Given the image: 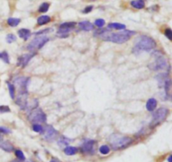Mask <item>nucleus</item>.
Instances as JSON below:
<instances>
[{
    "instance_id": "1",
    "label": "nucleus",
    "mask_w": 172,
    "mask_h": 162,
    "mask_svg": "<svg viewBox=\"0 0 172 162\" xmlns=\"http://www.w3.org/2000/svg\"><path fill=\"white\" fill-rule=\"evenodd\" d=\"M135 34H136L135 31L126 30L118 33H113L108 31V30H97L94 34L106 41H110L117 44H123L124 42L129 40V39Z\"/></svg>"
},
{
    "instance_id": "2",
    "label": "nucleus",
    "mask_w": 172,
    "mask_h": 162,
    "mask_svg": "<svg viewBox=\"0 0 172 162\" xmlns=\"http://www.w3.org/2000/svg\"><path fill=\"white\" fill-rule=\"evenodd\" d=\"M156 47V42L147 35L139 36L134 44L133 49V53H140L143 51H149Z\"/></svg>"
},
{
    "instance_id": "3",
    "label": "nucleus",
    "mask_w": 172,
    "mask_h": 162,
    "mask_svg": "<svg viewBox=\"0 0 172 162\" xmlns=\"http://www.w3.org/2000/svg\"><path fill=\"white\" fill-rule=\"evenodd\" d=\"M108 141L113 150H122L128 147L129 144H132L133 139L130 137L124 136L119 134H113L112 135H110Z\"/></svg>"
},
{
    "instance_id": "4",
    "label": "nucleus",
    "mask_w": 172,
    "mask_h": 162,
    "mask_svg": "<svg viewBox=\"0 0 172 162\" xmlns=\"http://www.w3.org/2000/svg\"><path fill=\"white\" fill-rule=\"evenodd\" d=\"M154 55L155 56V60L154 62L149 64V68L155 72H159V71L166 69L168 64L167 61L165 58V56L163 55L160 54L159 51H155Z\"/></svg>"
},
{
    "instance_id": "5",
    "label": "nucleus",
    "mask_w": 172,
    "mask_h": 162,
    "mask_svg": "<svg viewBox=\"0 0 172 162\" xmlns=\"http://www.w3.org/2000/svg\"><path fill=\"white\" fill-rule=\"evenodd\" d=\"M49 40V38L47 36H45L44 34L38 35V37H35L29 44L27 49H28V50H30V52H34L37 50L41 49Z\"/></svg>"
},
{
    "instance_id": "6",
    "label": "nucleus",
    "mask_w": 172,
    "mask_h": 162,
    "mask_svg": "<svg viewBox=\"0 0 172 162\" xmlns=\"http://www.w3.org/2000/svg\"><path fill=\"white\" fill-rule=\"evenodd\" d=\"M169 114V109L166 108H160L155 111V113L153 114V118L150 127H156L160 123H161L166 118L167 115Z\"/></svg>"
},
{
    "instance_id": "7",
    "label": "nucleus",
    "mask_w": 172,
    "mask_h": 162,
    "mask_svg": "<svg viewBox=\"0 0 172 162\" xmlns=\"http://www.w3.org/2000/svg\"><path fill=\"white\" fill-rule=\"evenodd\" d=\"M28 118L31 123H39L46 122V115L39 108H34L31 110V112L28 116Z\"/></svg>"
},
{
    "instance_id": "8",
    "label": "nucleus",
    "mask_w": 172,
    "mask_h": 162,
    "mask_svg": "<svg viewBox=\"0 0 172 162\" xmlns=\"http://www.w3.org/2000/svg\"><path fill=\"white\" fill-rule=\"evenodd\" d=\"M155 78L157 80L159 87L160 88L164 89L165 93H169V91L171 89V78H170L169 75L167 73H160L157 75Z\"/></svg>"
},
{
    "instance_id": "9",
    "label": "nucleus",
    "mask_w": 172,
    "mask_h": 162,
    "mask_svg": "<svg viewBox=\"0 0 172 162\" xmlns=\"http://www.w3.org/2000/svg\"><path fill=\"white\" fill-rule=\"evenodd\" d=\"M77 25L76 22H66L60 25L59 30L57 31V35L60 38H66L69 35V33L73 30Z\"/></svg>"
},
{
    "instance_id": "10",
    "label": "nucleus",
    "mask_w": 172,
    "mask_h": 162,
    "mask_svg": "<svg viewBox=\"0 0 172 162\" xmlns=\"http://www.w3.org/2000/svg\"><path fill=\"white\" fill-rule=\"evenodd\" d=\"M42 135L45 140L53 141L58 136V132L55 129L54 127H52L50 125H47V126H45V128H43Z\"/></svg>"
},
{
    "instance_id": "11",
    "label": "nucleus",
    "mask_w": 172,
    "mask_h": 162,
    "mask_svg": "<svg viewBox=\"0 0 172 162\" xmlns=\"http://www.w3.org/2000/svg\"><path fill=\"white\" fill-rule=\"evenodd\" d=\"M95 141L93 139H87L85 140L82 144L81 145V151L83 154L92 155L95 151Z\"/></svg>"
},
{
    "instance_id": "12",
    "label": "nucleus",
    "mask_w": 172,
    "mask_h": 162,
    "mask_svg": "<svg viewBox=\"0 0 172 162\" xmlns=\"http://www.w3.org/2000/svg\"><path fill=\"white\" fill-rule=\"evenodd\" d=\"M35 55V53H31V54H24L20 55L18 58L17 61V66H21V67H25L26 66L28 63L30 62V61Z\"/></svg>"
},
{
    "instance_id": "13",
    "label": "nucleus",
    "mask_w": 172,
    "mask_h": 162,
    "mask_svg": "<svg viewBox=\"0 0 172 162\" xmlns=\"http://www.w3.org/2000/svg\"><path fill=\"white\" fill-rule=\"evenodd\" d=\"M78 26L80 30H84V31H91L93 30L94 28L93 25L89 21H82L78 24Z\"/></svg>"
},
{
    "instance_id": "14",
    "label": "nucleus",
    "mask_w": 172,
    "mask_h": 162,
    "mask_svg": "<svg viewBox=\"0 0 172 162\" xmlns=\"http://www.w3.org/2000/svg\"><path fill=\"white\" fill-rule=\"evenodd\" d=\"M157 106V101L155 98H149L146 103V108L148 111L153 112Z\"/></svg>"
},
{
    "instance_id": "15",
    "label": "nucleus",
    "mask_w": 172,
    "mask_h": 162,
    "mask_svg": "<svg viewBox=\"0 0 172 162\" xmlns=\"http://www.w3.org/2000/svg\"><path fill=\"white\" fill-rule=\"evenodd\" d=\"M130 4L136 9H142L145 6V2L144 0H133L131 1Z\"/></svg>"
},
{
    "instance_id": "16",
    "label": "nucleus",
    "mask_w": 172,
    "mask_h": 162,
    "mask_svg": "<svg viewBox=\"0 0 172 162\" xmlns=\"http://www.w3.org/2000/svg\"><path fill=\"white\" fill-rule=\"evenodd\" d=\"M18 34H19V36H20L21 39H23L24 40H27L30 37L31 32L28 29H20L18 31Z\"/></svg>"
},
{
    "instance_id": "17",
    "label": "nucleus",
    "mask_w": 172,
    "mask_h": 162,
    "mask_svg": "<svg viewBox=\"0 0 172 162\" xmlns=\"http://www.w3.org/2000/svg\"><path fill=\"white\" fill-rule=\"evenodd\" d=\"M50 17L48 16V15H42V16H40L39 17L38 19H37V24L38 25H46V24H48L50 22Z\"/></svg>"
},
{
    "instance_id": "18",
    "label": "nucleus",
    "mask_w": 172,
    "mask_h": 162,
    "mask_svg": "<svg viewBox=\"0 0 172 162\" xmlns=\"http://www.w3.org/2000/svg\"><path fill=\"white\" fill-rule=\"evenodd\" d=\"M0 148L3 149L4 150L7 151V152H11L14 150V146L8 141H3L0 144Z\"/></svg>"
},
{
    "instance_id": "19",
    "label": "nucleus",
    "mask_w": 172,
    "mask_h": 162,
    "mask_svg": "<svg viewBox=\"0 0 172 162\" xmlns=\"http://www.w3.org/2000/svg\"><path fill=\"white\" fill-rule=\"evenodd\" d=\"M108 29H113V30H122L126 29V25L123 24H120V23H110L108 25Z\"/></svg>"
},
{
    "instance_id": "20",
    "label": "nucleus",
    "mask_w": 172,
    "mask_h": 162,
    "mask_svg": "<svg viewBox=\"0 0 172 162\" xmlns=\"http://www.w3.org/2000/svg\"><path fill=\"white\" fill-rule=\"evenodd\" d=\"M77 151H78V149L74 146H67L66 148H65L64 150L65 154L67 155H74L77 153Z\"/></svg>"
},
{
    "instance_id": "21",
    "label": "nucleus",
    "mask_w": 172,
    "mask_h": 162,
    "mask_svg": "<svg viewBox=\"0 0 172 162\" xmlns=\"http://www.w3.org/2000/svg\"><path fill=\"white\" fill-rule=\"evenodd\" d=\"M71 141V139H68V138L65 137V136H60V137L58 139V144L60 145V146H65V145H67L69 144V143Z\"/></svg>"
},
{
    "instance_id": "22",
    "label": "nucleus",
    "mask_w": 172,
    "mask_h": 162,
    "mask_svg": "<svg viewBox=\"0 0 172 162\" xmlns=\"http://www.w3.org/2000/svg\"><path fill=\"white\" fill-rule=\"evenodd\" d=\"M8 25L11 26V27H16L20 23V19H17V18H9L7 20Z\"/></svg>"
},
{
    "instance_id": "23",
    "label": "nucleus",
    "mask_w": 172,
    "mask_h": 162,
    "mask_svg": "<svg viewBox=\"0 0 172 162\" xmlns=\"http://www.w3.org/2000/svg\"><path fill=\"white\" fill-rule=\"evenodd\" d=\"M50 8V4L49 3H43L41 4L39 8V13H46Z\"/></svg>"
},
{
    "instance_id": "24",
    "label": "nucleus",
    "mask_w": 172,
    "mask_h": 162,
    "mask_svg": "<svg viewBox=\"0 0 172 162\" xmlns=\"http://www.w3.org/2000/svg\"><path fill=\"white\" fill-rule=\"evenodd\" d=\"M0 59L2 60L3 61H4L5 63H7V64L9 63V54L6 51L0 52Z\"/></svg>"
},
{
    "instance_id": "25",
    "label": "nucleus",
    "mask_w": 172,
    "mask_h": 162,
    "mask_svg": "<svg viewBox=\"0 0 172 162\" xmlns=\"http://www.w3.org/2000/svg\"><path fill=\"white\" fill-rule=\"evenodd\" d=\"M8 88H9V95L12 99L15 98V88L13 84L8 82Z\"/></svg>"
},
{
    "instance_id": "26",
    "label": "nucleus",
    "mask_w": 172,
    "mask_h": 162,
    "mask_svg": "<svg viewBox=\"0 0 172 162\" xmlns=\"http://www.w3.org/2000/svg\"><path fill=\"white\" fill-rule=\"evenodd\" d=\"M15 155H16V157L18 158V160H19V161H25V155H24L23 151H22V150H15Z\"/></svg>"
},
{
    "instance_id": "27",
    "label": "nucleus",
    "mask_w": 172,
    "mask_h": 162,
    "mask_svg": "<svg viewBox=\"0 0 172 162\" xmlns=\"http://www.w3.org/2000/svg\"><path fill=\"white\" fill-rule=\"evenodd\" d=\"M99 151L102 155H108V153L110 152V148L108 147V145L104 144V145H102L101 147L99 148Z\"/></svg>"
},
{
    "instance_id": "28",
    "label": "nucleus",
    "mask_w": 172,
    "mask_h": 162,
    "mask_svg": "<svg viewBox=\"0 0 172 162\" xmlns=\"http://www.w3.org/2000/svg\"><path fill=\"white\" fill-rule=\"evenodd\" d=\"M15 40H16V36H15V34H9L7 35V37H6V41L8 42V43H13V42H15Z\"/></svg>"
},
{
    "instance_id": "29",
    "label": "nucleus",
    "mask_w": 172,
    "mask_h": 162,
    "mask_svg": "<svg viewBox=\"0 0 172 162\" xmlns=\"http://www.w3.org/2000/svg\"><path fill=\"white\" fill-rule=\"evenodd\" d=\"M95 25L97 26V27H98V28H102V27H103L104 26V25H105V20H103V19H98V20H95Z\"/></svg>"
},
{
    "instance_id": "30",
    "label": "nucleus",
    "mask_w": 172,
    "mask_h": 162,
    "mask_svg": "<svg viewBox=\"0 0 172 162\" xmlns=\"http://www.w3.org/2000/svg\"><path fill=\"white\" fill-rule=\"evenodd\" d=\"M33 130L36 133H42V131H43V127L40 124L34 123V125H33Z\"/></svg>"
},
{
    "instance_id": "31",
    "label": "nucleus",
    "mask_w": 172,
    "mask_h": 162,
    "mask_svg": "<svg viewBox=\"0 0 172 162\" xmlns=\"http://www.w3.org/2000/svg\"><path fill=\"white\" fill-rule=\"evenodd\" d=\"M10 108L9 106L6 105H2L0 106V113H9Z\"/></svg>"
},
{
    "instance_id": "32",
    "label": "nucleus",
    "mask_w": 172,
    "mask_h": 162,
    "mask_svg": "<svg viewBox=\"0 0 172 162\" xmlns=\"http://www.w3.org/2000/svg\"><path fill=\"white\" fill-rule=\"evenodd\" d=\"M52 30H53L52 29L48 28V29H45V30H40V31H39V32H36V33H34V34H36V35H41V34H47V33H50V32H51Z\"/></svg>"
},
{
    "instance_id": "33",
    "label": "nucleus",
    "mask_w": 172,
    "mask_h": 162,
    "mask_svg": "<svg viewBox=\"0 0 172 162\" xmlns=\"http://www.w3.org/2000/svg\"><path fill=\"white\" fill-rule=\"evenodd\" d=\"M165 35L168 39H170V40H171L172 39V30H171L170 28L166 29V30H165Z\"/></svg>"
},
{
    "instance_id": "34",
    "label": "nucleus",
    "mask_w": 172,
    "mask_h": 162,
    "mask_svg": "<svg viewBox=\"0 0 172 162\" xmlns=\"http://www.w3.org/2000/svg\"><path fill=\"white\" fill-rule=\"evenodd\" d=\"M93 9V6H87V8H85L82 10V13H84V14H88L90 12H92Z\"/></svg>"
},
{
    "instance_id": "35",
    "label": "nucleus",
    "mask_w": 172,
    "mask_h": 162,
    "mask_svg": "<svg viewBox=\"0 0 172 162\" xmlns=\"http://www.w3.org/2000/svg\"><path fill=\"white\" fill-rule=\"evenodd\" d=\"M0 133H3V134H10L11 130L9 128H5V127H0Z\"/></svg>"
},
{
    "instance_id": "36",
    "label": "nucleus",
    "mask_w": 172,
    "mask_h": 162,
    "mask_svg": "<svg viewBox=\"0 0 172 162\" xmlns=\"http://www.w3.org/2000/svg\"><path fill=\"white\" fill-rule=\"evenodd\" d=\"M50 162H60V161L59 160H57V159H52Z\"/></svg>"
},
{
    "instance_id": "37",
    "label": "nucleus",
    "mask_w": 172,
    "mask_h": 162,
    "mask_svg": "<svg viewBox=\"0 0 172 162\" xmlns=\"http://www.w3.org/2000/svg\"><path fill=\"white\" fill-rule=\"evenodd\" d=\"M168 161L172 162V155H170V156H169V158H168Z\"/></svg>"
},
{
    "instance_id": "38",
    "label": "nucleus",
    "mask_w": 172,
    "mask_h": 162,
    "mask_svg": "<svg viewBox=\"0 0 172 162\" xmlns=\"http://www.w3.org/2000/svg\"><path fill=\"white\" fill-rule=\"evenodd\" d=\"M2 142H3V137H2V136L0 135V144H1Z\"/></svg>"
}]
</instances>
